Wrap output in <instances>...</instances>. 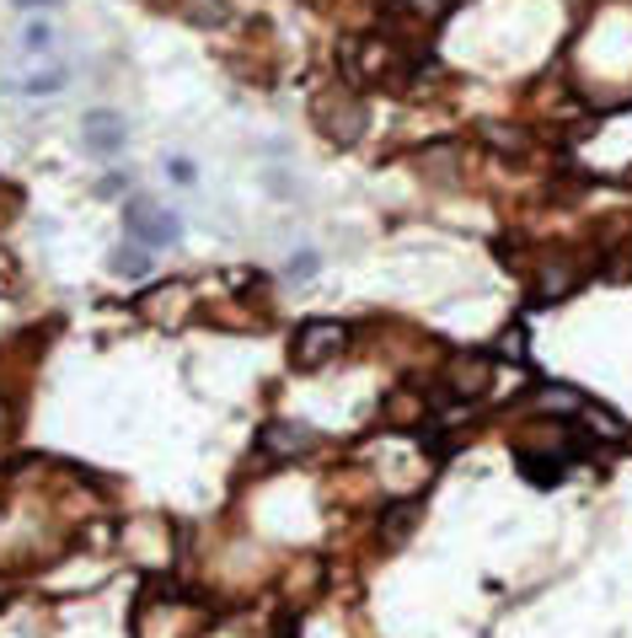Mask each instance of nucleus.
<instances>
[{
	"label": "nucleus",
	"instance_id": "nucleus-1",
	"mask_svg": "<svg viewBox=\"0 0 632 638\" xmlns=\"http://www.w3.org/2000/svg\"><path fill=\"white\" fill-rule=\"evenodd\" d=\"M343 349H349V327L332 317H312L301 322L295 338H290V365L295 371H327Z\"/></svg>",
	"mask_w": 632,
	"mask_h": 638
},
{
	"label": "nucleus",
	"instance_id": "nucleus-2",
	"mask_svg": "<svg viewBox=\"0 0 632 638\" xmlns=\"http://www.w3.org/2000/svg\"><path fill=\"white\" fill-rule=\"evenodd\" d=\"M124 231L134 237V242H145V248H167V242L183 237V220H178L172 209L150 204V198H129L124 204Z\"/></svg>",
	"mask_w": 632,
	"mask_h": 638
},
{
	"label": "nucleus",
	"instance_id": "nucleus-3",
	"mask_svg": "<svg viewBox=\"0 0 632 638\" xmlns=\"http://www.w3.org/2000/svg\"><path fill=\"white\" fill-rule=\"evenodd\" d=\"M81 145H86V156L113 161V156L129 145V119H124V113H113V108L86 113V119H81Z\"/></svg>",
	"mask_w": 632,
	"mask_h": 638
},
{
	"label": "nucleus",
	"instance_id": "nucleus-4",
	"mask_svg": "<svg viewBox=\"0 0 632 638\" xmlns=\"http://www.w3.org/2000/svg\"><path fill=\"white\" fill-rule=\"evenodd\" d=\"M316 119H321V134L327 140H338V145H354L360 134H365V103L349 92V97H327V103H316Z\"/></svg>",
	"mask_w": 632,
	"mask_h": 638
},
{
	"label": "nucleus",
	"instance_id": "nucleus-5",
	"mask_svg": "<svg viewBox=\"0 0 632 638\" xmlns=\"http://www.w3.org/2000/svg\"><path fill=\"white\" fill-rule=\"evenodd\" d=\"M316 446V430L306 424H290V419H268L263 430H257V450L268 456V461H284V456H301V450Z\"/></svg>",
	"mask_w": 632,
	"mask_h": 638
},
{
	"label": "nucleus",
	"instance_id": "nucleus-6",
	"mask_svg": "<svg viewBox=\"0 0 632 638\" xmlns=\"http://www.w3.org/2000/svg\"><path fill=\"white\" fill-rule=\"evenodd\" d=\"M488 376H494V354H455V360H450V392H455V397L488 392Z\"/></svg>",
	"mask_w": 632,
	"mask_h": 638
},
{
	"label": "nucleus",
	"instance_id": "nucleus-7",
	"mask_svg": "<svg viewBox=\"0 0 632 638\" xmlns=\"http://www.w3.org/2000/svg\"><path fill=\"white\" fill-rule=\"evenodd\" d=\"M573 285H579V268L563 263V257H547V263L536 268V301H563Z\"/></svg>",
	"mask_w": 632,
	"mask_h": 638
},
{
	"label": "nucleus",
	"instance_id": "nucleus-8",
	"mask_svg": "<svg viewBox=\"0 0 632 638\" xmlns=\"http://www.w3.org/2000/svg\"><path fill=\"white\" fill-rule=\"evenodd\" d=\"M108 268H113L119 279H145V274L156 268V253H150L145 242H134V237H129V242H119V248H113Z\"/></svg>",
	"mask_w": 632,
	"mask_h": 638
},
{
	"label": "nucleus",
	"instance_id": "nucleus-9",
	"mask_svg": "<svg viewBox=\"0 0 632 638\" xmlns=\"http://www.w3.org/2000/svg\"><path fill=\"white\" fill-rule=\"evenodd\" d=\"M64 86H70V64H38L27 81H16L22 97H60Z\"/></svg>",
	"mask_w": 632,
	"mask_h": 638
},
{
	"label": "nucleus",
	"instance_id": "nucleus-10",
	"mask_svg": "<svg viewBox=\"0 0 632 638\" xmlns=\"http://www.w3.org/2000/svg\"><path fill=\"white\" fill-rule=\"evenodd\" d=\"M54 44H60V33H54L49 16H33V22L22 27V55H27V60H49Z\"/></svg>",
	"mask_w": 632,
	"mask_h": 638
},
{
	"label": "nucleus",
	"instance_id": "nucleus-11",
	"mask_svg": "<svg viewBox=\"0 0 632 638\" xmlns=\"http://www.w3.org/2000/svg\"><path fill=\"white\" fill-rule=\"evenodd\" d=\"M183 16H189L193 27H226V22H231V5H226V0H189Z\"/></svg>",
	"mask_w": 632,
	"mask_h": 638
},
{
	"label": "nucleus",
	"instance_id": "nucleus-12",
	"mask_svg": "<svg viewBox=\"0 0 632 638\" xmlns=\"http://www.w3.org/2000/svg\"><path fill=\"white\" fill-rule=\"evenodd\" d=\"M413 526H418V505H391V515L380 520V537H386V542H402Z\"/></svg>",
	"mask_w": 632,
	"mask_h": 638
},
{
	"label": "nucleus",
	"instance_id": "nucleus-13",
	"mask_svg": "<svg viewBox=\"0 0 632 638\" xmlns=\"http://www.w3.org/2000/svg\"><path fill=\"white\" fill-rule=\"evenodd\" d=\"M483 140H488L494 151H505V156H520V151H525V134H520V129H505V124H483Z\"/></svg>",
	"mask_w": 632,
	"mask_h": 638
},
{
	"label": "nucleus",
	"instance_id": "nucleus-14",
	"mask_svg": "<svg viewBox=\"0 0 632 638\" xmlns=\"http://www.w3.org/2000/svg\"><path fill=\"white\" fill-rule=\"evenodd\" d=\"M321 274V253L316 248H301V253L284 263V279H316Z\"/></svg>",
	"mask_w": 632,
	"mask_h": 638
},
{
	"label": "nucleus",
	"instance_id": "nucleus-15",
	"mask_svg": "<svg viewBox=\"0 0 632 638\" xmlns=\"http://www.w3.org/2000/svg\"><path fill=\"white\" fill-rule=\"evenodd\" d=\"M161 172H167V183H178V189H193V183H198V167H193L189 156H167Z\"/></svg>",
	"mask_w": 632,
	"mask_h": 638
},
{
	"label": "nucleus",
	"instance_id": "nucleus-16",
	"mask_svg": "<svg viewBox=\"0 0 632 638\" xmlns=\"http://www.w3.org/2000/svg\"><path fill=\"white\" fill-rule=\"evenodd\" d=\"M397 5H402L408 16H418V22H440L455 0H397Z\"/></svg>",
	"mask_w": 632,
	"mask_h": 638
},
{
	"label": "nucleus",
	"instance_id": "nucleus-17",
	"mask_svg": "<svg viewBox=\"0 0 632 638\" xmlns=\"http://www.w3.org/2000/svg\"><path fill=\"white\" fill-rule=\"evenodd\" d=\"M499 354H509V360H520V354H525V327H509L505 344H499Z\"/></svg>",
	"mask_w": 632,
	"mask_h": 638
},
{
	"label": "nucleus",
	"instance_id": "nucleus-18",
	"mask_svg": "<svg viewBox=\"0 0 632 638\" xmlns=\"http://www.w3.org/2000/svg\"><path fill=\"white\" fill-rule=\"evenodd\" d=\"M11 5H16V11H54L60 0H11Z\"/></svg>",
	"mask_w": 632,
	"mask_h": 638
},
{
	"label": "nucleus",
	"instance_id": "nucleus-19",
	"mask_svg": "<svg viewBox=\"0 0 632 638\" xmlns=\"http://www.w3.org/2000/svg\"><path fill=\"white\" fill-rule=\"evenodd\" d=\"M0 424H5V402H0Z\"/></svg>",
	"mask_w": 632,
	"mask_h": 638
}]
</instances>
